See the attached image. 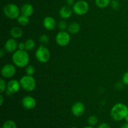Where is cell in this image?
I'll list each match as a JSON object with an SVG mask.
<instances>
[{
    "label": "cell",
    "mask_w": 128,
    "mask_h": 128,
    "mask_svg": "<svg viewBox=\"0 0 128 128\" xmlns=\"http://www.w3.org/2000/svg\"><path fill=\"white\" fill-rule=\"evenodd\" d=\"M111 7L112 8V9L114 10H118L119 9L120 6V2H119L118 0H112V1H111Z\"/></svg>",
    "instance_id": "obj_27"
},
{
    "label": "cell",
    "mask_w": 128,
    "mask_h": 128,
    "mask_svg": "<svg viewBox=\"0 0 128 128\" xmlns=\"http://www.w3.org/2000/svg\"><path fill=\"white\" fill-rule=\"evenodd\" d=\"M121 128H128V123L126 122V123H124L121 126Z\"/></svg>",
    "instance_id": "obj_35"
},
{
    "label": "cell",
    "mask_w": 128,
    "mask_h": 128,
    "mask_svg": "<svg viewBox=\"0 0 128 128\" xmlns=\"http://www.w3.org/2000/svg\"><path fill=\"white\" fill-rule=\"evenodd\" d=\"M18 50H26L25 49V43L23 42H20L18 45Z\"/></svg>",
    "instance_id": "obj_30"
},
{
    "label": "cell",
    "mask_w": 128,
    "mask_h": 128,
    "mask_svg": "<svg viewBox=\"0 0 128 128\" xmlns=\"http://www.w3.org/2000/svg\"><path fill=\"white\" fill-rule=\"evenodd\" d=\"M10 34H11V36H12V38L18 39L22 37V34H23V31L20 27L14 26L11 29Z\"/></svg>",
    "instance_id": "obj_17"
},
{
    "label": "cell",
    "mask_w": 128,
    "mask_h": 128,
    "mask_svg": "<svg viewBox=\"0 0 128 128\" xmlns=\"http://www.w3.org/2000/svg\"><path fill=\"white\" fill-rule=\"evenodd\" d=\"M81 30V26L80 24L76 22H71L68 26V32L71 34H76L78 33Z\"/></svg>",
    "instance_id": "obj_16"
},
{
    "label": "cell",
    "mask_w": 128,
    "mask_h": 128,
    "mask_svg": "<svg viewBox=\"0 0 128 128\" xmlns=\"http://www.w3.org/2000/svg\"><path fill=\"white\" fill-rule=\"evenodd\" d=\"M68 25L66 21H61L58 24V27L60 31H65L66 29H68Z\"/></svg>",
    "instance_id": "obj_25"
},
{
    "label": "cell",
    "mask_w": 128,
    "mask_h": 128,
    "mask_svg": "<svg viewBox=\"0 0 128 128\" xmlns=\"http://www.w3.org/2000/svg\"><path fill=\"white\" fill-rule=\"evenodd\" d=\"M21 103L24 108L28 110H31L35 108L36 105V101L32 96H26L22 98Z\"/></svg>",
    "instance_id": "obj_10"
},
{
    "label": "cell",
    "mask_w": 128,
    "mask_h": 128,
    "mask_svg": "<svg viewBox=\"0 0 128 128\" xmlns=\"http://www.w3.org/2000/svg\"><path fill=\"white\" fill-rule=\"evenodd\" d=\"M95 4L100 8H104L111 4V0H95Z\"/></svg>",
    "instance_id": "obj_20"
},
{
    "label": "cell",
    "mask_w": 128,
    "mask_h": 128,
    "mask_svg": "<svg viewBox=\"0 0 128 128\" xmlns=\"http://www.w3.org/2000/svg\"><path fill=\"white\" fill-rule=\"evenodd\" d=\"M123 82H118V83H117V84H116V88H117V89H118V90H121V89L122 88V87H123Z\"/></svg>",
    "instance_id": "obj_32"
},
{
    "label": "cell",
    "mask_w": 128,
    "mask_h": 128,
    "mask_svg": "<svg viewBox=\"0 0 128 128\" xmlns=\"http://www.w3.org/2000/svg\"><path fill=\"white\" fill-rule=\"evenodd\" d=\"M24 43L26 51H32L36 46V42H35L34 40L31 38L27 39Z\"/></svg>",
    "instance_id": "obj_18"
},
{
    "label": "cell",
    "mask_w": 128,
    "mask_h": 128,
    "mask_svg": "<svg viewBox=\"0 0 128 128\" xmlns=\"http://www.w3.org/2000/svg\"><path fill=\"white\" fill-rule=\"evenodd\" d=\"M4 101V98L2 96V94L0 95V106H2V104H3Z\"/></svg>",
    "instance_id": "obj_33"
},
{
    "label": "cell",
    "mask_w": 128,
    "mask_h": 128,
    "mask_svg": "<svg viewBox=\"0 0 128 128\" xmlns=\"http://www.w3.org/2000/svg\"><path fill=\"white\" fill-rule=\"evenodd\" d=\"M83 128H94L93 126H86V127Z\"/></svg>",
    "instance_id": "obj_37"
},
{
    "label": "cell",
    "mask_w": 128,
    "mask_h": 128,
    "mask_svg": "<svg viewBox=\"0 0 128 128\" xmlns=\"http://www.w3.org/2000/svg\"><path fill=\"white\" fill-rule=\"evenodd\" d=\"M21 88L20 81H18L16 80H11L7 83V87H6V94L8 96L13 95L14 94L18 92Z\"/></svg>",
    "instance_id": "obj_8"
},
{
    "label": "cell",
    "mask_w": 128,
    "mask_h": 128,
    "mask_svg": "<svg viewBox=\"0 0 128 128\" xmlns=\"http://www.w3.org/2000/svg\"><path fill=\"white\" fill-rule=\"evenodd\" d=\"M20 11H21V14H23L24 16H28V17H30V16H32V14L34 12L33 6L31 4H24L21 6V9H20Z\"/></svg>",
    "instance_id": "obj_15"
},
{
    "label": "cell",
    "mask_w": 128,
    "mask_h": 128,
    "mask_svg": "<svg viewBox=\"0 0 128 128\" xmlns=\"http://www.w3.org/2000/svg\"><path fill=\"white\" fill-rule=\"evenodd\" d=\"M98 122V119L96 116L94 115H91V116H89L88 118V123L90 126H96Z\"/></svg>",
    "instance_id": "obj_22"
},
{
    "label": "cell",
    "mask_w": 128,
    "mask_h": 128,
    "mask_svg": "<svg viewBox=\"0 0 128 128\" xmlns=\"http://www.w3.org/2000/svg\"><path fill=\"white\" fill-rule=\"evenodd\" d=\"M66 2L68 6H73L74 4V0H66Z\"/></svg>",
    "instance_id": "obj_31"
},
{
    "label": "cell",
    "mask_w": 128,
    "mask_h": 128,
    "mask_svg": "<svg viewBox=\"0 0 128 128\" xmlns=\"http://www.w3.org/2000/svg\"><path fill=\"white\" fill-rule=\"evenodd\" d=\"M2 128H17V126L16 122L12 120H7L3 123Z\"/></svg>",
    "instance_id": "obj_21"
},
{
    "label": "cell",
    "mask_w": 128,
    "mask_h": 128,
    "mask_svg": "<svg viewBox=\"0 0 128 128\" xmlns=\"http://www.w3.org/2000/svg\"><path fill=\"white\" fill-rule=\"evenodd\" d=\"M89 8L90 7L88 3L84 0H79L72 6V11L78 16L86 14L88 12Z\"/></svg>",
    "instance_id": "obj_6"
},
{
    "label": "cell",
    "mask_w": 128,
    "mask_h": 128,
    "mask_svg": "<svg viewBox=\"0 0 128 128\" xmlns=\"http://www.w3.org/2000/svg\"><path fill=\"white\" fill-rule=\"evenodd\" d=\"M14 64L19 68H25L28 65L30 56L26 50H16L12 55Z\"/></svg>",
    "instance_id": "obj_2"
},
{
    "label": "cell",
    "mask_w": 128,
    "mask_h": 128,
    "mask_svg": "<svg viewBox=\"0 0 128 128\" xmlns=\"http://www.w3.org/2000/svg\"><path fill=\"white\" fill-rule=\"evenodd\" d=\"M85 111V106L81 102H76L71 108L72 114L76 117H80L84 114Z\"/></svg>",
    "instance_id": "obj_11"
},
{
    "label": "cell",
    "mask_w": 128,
    "mask_h": 128,
    "mask_svg": "<svg viewBox=\"0 0 128 128\" xmlns=\"http://www.w3.org/2000/svg\"><path fill=\"white\" fill-rule=\"evenodd\" d=\"M5 52L4 51V50H2V49H1V50H0V58H2L4 56V55Z\"/></svg>",
    "instance_id": "obj_34"
},
{
    "label": "cell",
    "mask_w": 128,
    "mask_h": 128,
    "mask_svg": "<svg viewBox=\"0 0 128 128\" xmlns=\"http://www.w3.org/2000/svg\"><path fill=\"white\" fill-rule=\"evenodd\" d=\"M122 82L124 85L128 86V71L125 72L122 78Z\"/></svg>",
    "instance_id": "obj_28"
},
{
    "label": "cell",
    "mask_w": 128,
    "mask_h": 128,
    "mask_svg": "<svg viewBox=\"0 0 128 128\" xmlns=\"http://www.w3.org/2000/svg\"><path fill=\"white\" fill-rule=\"evenodd\" d=\"M21 11L16 4L10 3L6 4L3 8V12L5 16L11 20L17 19L20 16Z\"/></svg>",
    "instance_id": "obj_4"
},
{
    "label": "cell",
    "mask_w": 128,
    "mask_h": 128,
    "mask_svg": "<svg viewBox=\"0 0 128 128\" xmlns=\"http://www.w3.org/2000/svg\"><path fill=\"white\" fill-rule=\"evenodd\" d=\"M72 10L69 6H64L61 8L59 11L60 17L62 19H68L72 14Z\"/></svg>",
    "instance_id": "obj_14"
},
{
    "label": "cell",
    "mask_w": 128,
    "mask_h": 128,
    "mask_svg": "<svg viewBox=\"0 0 128 128\" xmlns=\"http://www.w3.org/2000/svg\"><path fill=\"white\" fill-rule=\"evenodd\" d=\"M42 25L46 30L52 31L56 26V21L53 17L47 16L44 18Z\"/></svg>",
    "instance_id": "obj_12"
},
{
    "label": "cell",
    "mask_w": 128,
    "mask_h": 128,
    "mask_svg": "<svg viewBox=\"0 0 128 128\" xmlns=\"http://www.w3.org/2000/svg\"><path fill=\"white\" fill-rule=\"evenodd\" d=\"M76 128V127H72V128Z\"/></svg>",
    "instance_id": "obj_38"
},
{
    "label": "cell",
    "mask_w": 128,
    "mask_h": 128,
    "mask_svg": "<svg viewBox=\"0 0 128 128\" xmlns=\"http://www.w3.org/2000/svg\"><path fill=\"white\" fill-rule=\"evenodd\" d=\"M17 21L18 22L21 26H26L30 22V19L28 16H24L23 14H21L17 18Z\"/></svg>",
    "instance_id": "obj_19"
},
{
    "label": "cell",
    "mask_w": 128,
    "mask_h": 128,
    "mask_svg": "<svg viewBox=\"0 0 128 128\" xmlns=\"http://www.w3.org/2000/svg\"><path fill=\"white\" fill-rule=\"evenodd\" d=\"M97 128H111V126L106 122H102L98 126Z\"/></svg>",
    "instance_id": "obj_29"
},
{
    "label": "cell",
    "mask_w": 128,
    "mask_h": 128,
    "mask_svg": "<svg viewBox=\"0 0 128 128\" xmlns=\"http://www.w3.org/2000/svg\"><path fill=\"white\" fill-rule=\"evenodd\" d=\"M6 87H7V84H6V82L3 79H1L0 80V92L2 93L4 91H6Z\"/></svg>",
    "instance_id": "obj_26"
},
{
    "label": "cell",
    "mask_w": 128,
    "mask_h": 128,
    "mask_svg": "<svg viewBox=\"0 0 128 128\" xmlns=\"http://www.w3.org/2000/svg\"><path fill=\"white\" fill-rule=\"evenodd\" d=\"M16 72L14 65L11 64H6L1 68V75L4 78H11L15 75Z\"/></svg>",
    "instance_id": "obj_9"
},
{
    "label": "cell",
    "mask_w": 128,
    "mask_h": 128,
    "mask_svg": "<svg viewBox=\"0 0 128 128\" xmlns=\"http://www.w3.org/2000/svg\"><path fill=\"white\" fill-rule=\"evenodd\" d=\"M125 121H126V122H127V123H128V115L126 117V118L124 119Z\"/></svg>",
    "instance_id": "obj_36"
},
{
    "label": "cell",
    "mask_w": 128,
    "mask_h": 128,
    "mask_svg": "<svg viewBox=\"0 0 128 128\" xmlns=\"http://www.w3.org/2000/svg\"><path fill=\"white\" fill-rule=\"evenodd\" d=\"M39 40H40V42H41V43H42V44H48L49 42L50 38H49L48 35L43 34L40 36Z\"/></svg>",
    "instance_id": "obj_24"
},
{
    "label": "cell",
    "mask_w": 128,
    "mask_h": 128,
    "mask_svg": "<svg viewBox=\"0 0 128 128\" xmlns=\"http://www.w3.org/2000/svg\"><path fill=\"white\" fill-rule=\"evenodd\" d=\"M25 72L27 75L33 76L35 72V68L32 65H28L25 68Z\"/></svg>",
    "instance_id": "obj_23"
},
{
    "label": "cell",
    "mask_w": 128,
    "mask_h": 128,
    "mask_svg": "<svg viewBox=\"0 0 128 128\" xmlns=\"http://www.w3.org/2000/svg\"><path fill=\"white\" fill-rule=\"evenodd\" d=\"M35 56L38 61L41 63H46L50 60L51 54L48 49L43 45H41L38 48L35 53Z\"/></svg>",
    "instance_id": "obj_5"
},
{
    "label": "cell",
    "mask_w": 128,
    "mask_h": 128,
    "mask_svg": "<svg viewBox=\"0 0 128 128\" xmlns=\"http://www.w3.org/2000/svg\"><path fill=\"white\" fill-rule=\"evenodd\" d=\"M20 82L21 87L28 92H31L36 88V81L32 76H29L27 74L23 76L20 79Z\"/></svg>",
    "instance_id": "obj_3"
},
{
    "label": "cell",
    "mask_w": 128,
    "mask_h": 128,
    "mask_svg": "<svg viewBox=\"0 0 128 128\" xmlns=\"http://www.w3.org/2000/svg\"><path fill=\"white\" fill-rule=\"evenodd\" d=\"M18 43L15 40V39H8L5 42L4 50L8 52H14L18 50Z\"/></svg>",
    "instance_id": "obj_13"
},
{
    "label": "cell",
    "mask_w": 128,
    "mask_h": 128,
    "mask_svg": "<svg viewBox=\"0 0 128 128\" xmlns=\"http://www.w3.org/2000/svg\"><path fill=\"white\" fill-rule=\"evenodd\" d=\"M110 114L112 120L114 121H122L128 115V107L124 104L119 102L114 105L111 108Z\"/></svg>",
    "instance_id": "obj_1"
},
{
    "label": "cell",
    "mask_w": 128,
    "mask_h": 128,
    "mask_svg": "<svg viewBox=\"0 0 128 128\" xmlns=\"http://www.w3.org/2000/svg\"><path fill=\"white\" fill-rule=\"evenodd\" d=\"M71 40L70 34L66 31H60L56 36V42L59 46H66L69 44Z\"/></svg>",
    "instance_id": "obj_7"
}]
</instances>
